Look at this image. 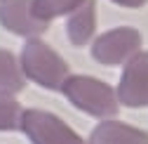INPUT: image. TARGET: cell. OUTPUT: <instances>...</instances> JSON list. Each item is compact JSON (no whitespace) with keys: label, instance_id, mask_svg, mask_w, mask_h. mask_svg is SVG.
Returning <instances> with one entry per match:
<instances>
[{"label":"cell","instance_id":"1","mask_svg":"<svg viewBox=\"0 0 148 144\" xmlns=\"http://www.w3.org/2000/svg\"><path fill=\"white\" fill-rule=\"evenodd\" d=\"M61 92L66 95V99L78 106L80 111L101 118V120H113L120 111V102L115 90L108 83L92 78V76H68Z\"/></svg>","mask_w":148,"mask_h":144},{"label":"cell","instance_id":"2","mask_svg":"<svg viewBox=\"0 0 148 144\" xmlns=\"http://www.w3.org/2000/svg\"><path fill=\"white\" fill-rule=\"evenodd\" d=\"M19 64L26 80H33L47 90H61L68 78V64L61 59L59 52H54L40 38H31L24 45Z\"/></svg>","mask_w":148,"mask_h":144},{"label":"cell","instance_id":"3","mask_svg":"<svg viewBox=\"0 0 148 144\" xmlns=\"http://www.w3.org/2000/svg\"><path fill=\"white\" fill-rule=\"evenodd\" d=\"M21 132L31 144H87L59 116L42 109H26L21 118Z\"/></svg>","mask_w":148,"mask_h":144},{"label":"cell","instance_id":"4","mask_svg":"<svg viewBox=\"0 0 148 144\" xmlns=\"http://www.w3.org/2000/svg\"><path fill=\"white\" fill-rule=\"evenodd\" d=\"M141 33L132 26H118L101 33L92 43V57L103 66L127 64L134 55L141 52Z\"/></svg>","mask_w":148,"mask_h":144},{"label":"cell","instance_id":"5","mask_svg":"<svg viewBox=\"0 0 148 144\" xmlns=\"http://www.w3.org/2000/svg\"><path fill=\"white\" fill-rule=\"evenodd\" d=\"M115 95L118 102L129 109H141L148 104V52H139L125 64Z\"/></svg>","mask_w":148,"mask_h":144},{"label":"cell","instance_id":"6","mask_svg":"<svg viewBox=\"0 0 148 144\" xmlns=\"http://www.w3.org/2000/svg\"><path fill=\"white\" fill-rule=\"evenodd\" d=\"M0 24L28 40L47 31V21L38 19L33 12V0H0Z\"/></svg>","mask_w":148,"mask_h":144},{"label":"cell","instance_id":"7","mask_svg":"<svg viewBox=\"0 0 148 144\" xmlns=\"http://www.w3.org/2000/svg\"><path fill=\"white\" fill-rule=\"evenodd\" d=\"M87 144H148V132L120 120H101L92 130Z\"/></svg>","mask_w":148,"mask_h":144},{"label":"cell","instance_id":"8","mask_svg":"<svg viewBox=\"0 0 148 144\" xmlns=\"http://www.w3.org/2000/svg\"><path fill=\"white\" fill-rule=\"evenodd\" d=\"M97 31V3L94 0H87L85 5H80L73 14H68L66 21V35L73 45H87L92 40V35Z\"/></svg>","mask_w":148,"mask_h":144},{"label":"cell","instance_id":"9","mask_svg":"<svg viewBox=\"0 0 148 144\" xmlns=\"http://www.w3.org/2000/svg\"><path fill=\"white\" fill-rule=\"evenodd\" d=\"M26 87V76L21 64L10 50H0V95L14 97Z\"/></svg>","mask_w":148,"mask_h":144},{"label":"cell","instance_id":"10","mask_svg":"<svg viewBox=\"0 0 148 144\" xmlns=\"http://www.w3.org/2000/svg\"><path fill=\"white\" fill-rule=\"evenodd\" d=\"M85 3L87 0H33V12L38 19L49 21V19L61 17V14H73Z\"/></svg>","mask_w":148,"mask_h":144},{"label":"cell","instance_id":"11","mask_svg":"<svg viewBox=\"0 0 148 144\" xmlns=\"http://www.w3.org/2000/svg\"><path fill=\"white\" fill-rule=\"evenodd\" d=\"M21 104L10 95H0V130H21V118H24Z\"/></svg>","mask_w":148,"mask_h":144},{"label":"cell","instance_id":"12","mask_svg":"<svg viewBox=\"0 0 148 144\" xmlns=\"http://www.w3.org/2000/svg\"><path fill=\"white\" fill-rule=\"evenodd\" d=\"M115 5H120V7H132V10H136V7H143L148 0H113Z\"/></svg>","mask_w":148,"mask_h":144}]
</instances>
